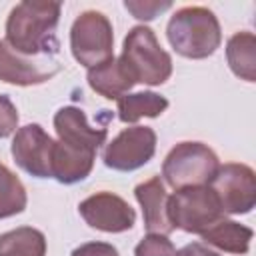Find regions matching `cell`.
Instances as JSON below:
<instances>
[{"label": "cell", "instance_id": "cell-1", "mask_svg": "<svg viewBox=\"0 0 256 256\" xmlns=\"http://www.w3.org/2000/svg\"><path fill=\"white\" fill-rule=\"evenodd\" d=\"M58 2H20L6 20V42L26 56H56Z\"/></svg>", "mask_w": 256, "mask_h": 256}, {"label": "cell", "instance_id": "cell-2", "mask_svg": "<svg viewBox=\"0 0 256 256\" xmlns=\"http://www.w3.org/2000/svg\"><path fill=\"white\" fill-rule=\"evenodd\" d=\"M166 36L180 56L192 60L212 56L222 42L218 18L206 6H184L176 10L168 20Z\"/></svg>", "mask_w": 256, "mask_h": 256}, {"label": "cell", "instance_id": "cell-3", "mask_svg": "<svg viewBox=\"0 0 256 256\" xmlns=\"http://www.w3.org/2000/svg\"><path fill=\"white\" fill-rule=\"evenodd\" d=\"M122 64L132 76L134 84L158 86L164 84L172 74V58L160 46L156 34L148 26H134L124 38Z\"/></svg>", "mask_w": 256, "mask_h": 256}, {"label": "cell", "instance_id": "cell-4", "mask_svg": "<svg viewBox=\"0 0 256 256\" xmlns=\"http://www.w3.org/2000/svg\"><path fill=\"white\" fill-rule=\"evenodd\" d=\"M220 162L212 148L202 142H180L164 158L162 176L174 190L206 186L214 178Z\"/></svg>", "mask_w": 256, "mask_h": 256}, {"label": "cell", "instance_id": "cell-5", "mask_svg": "<svg viewBox=\"0 0 256 256\" xmlns=\"http://www.w3.org/2000/svg\"><path fill=\"white\" fill-rule=\"evenodd\" d=\"M168 216L174 228L202 234L222 218V210L210 186H192L168 196Z\"/></svg>", "mask_w": 256, "mask_h": 256}, {"label": "cell", "instance_id": "cell-6", "mask_svg": "<svg viewBox=\"0 0 256 256\" xmlns=\"http://www.w3.org/2000/svg\"><path fill=\"white\" fill-rule=\"evenodd\" d=\"M112 24L96 10L82 12L70 28V48L72 56L86 68H94L108 58H112Z\"/></svg>", "mask_w": 256, "mask_h": 256}, {"label": "cell", "instance_id": "cell-7", "mask_svg": "<svg viewBox=\"0 0 256 256\" xmlns=\"http://www.w3.org/2000/svg\"><path fill=\"white\" fill-rule=\"evenodd\" d=\"M222 214H248L256 204V176L246 164L230 162L218 166L210 180Z\"/></svg>", "mask_w": 256, "mask_h": 256}, {"label": "cell", "instance_id": "cell-8", "mask_svg": "<svg viewBox=\"0 0 256 256\" xmlns=\"http://www.w3.org/2000/svg\"><path fill=\"white\" fill-rule=\"evenodd\" d=\"M156 152V132L150 126L124 128L104 150L102 160L118 172H132L152 160Z\"/></svg>", "mask_w": 256, "mask_h": 256}, {"label": "cell", "instance_id": "cell-9", "mask_svg": "<svg viewBox=\"0 0 256 256\" xmlns=\"http://www.w3.org/2000/svg\"><path fill=\"white\" fill-rule=\"evenodd\" d=\"M60 72L56 56H26L16 52L6 40H0V80L16 86H34L48 82Z\"/></svg>", "mask_w": 256, "mask_h": 256}, {"label": "cell", "instance_id": "cell-10", "mask_svg": "<svg viewBox=\"0 0 256 256\" xmlns=\"http://www.w3.org/2000/svg\"><path fill=\"white\" fill-rule=\"evenodd\" d=\"M52 152L54 140L40 124H26L16 130L12 140V158L30 176L52 178Z\"/></svg>", "mask_w": 256, "mask_h": 256}, {"label": "cell", "instance_id": "cell-11", "mask_svg": "<svg viewBox=\"0 0 256 256\" xmlns=\"http://www.w3.org/2000/svg\"><path fill=\"white\" fill-rule=\"evenodd\" d=\"M80 216L90 228L102 232H126L136 222L134 208L120 196L112 192H96L80 202L78 206Z\"/></svg>", "mask_w": 256, "mask_h": 256}, {"label": "cell", "instance_id": "cell-12", "mask_svg": "<svg viewBox=\"0 0 256 256\" xmlns=\"http://www.w3.org/2000/svg\"><path fill=\"white\" fill-rule=\"evenodd\" d=\"M54 130L58 142L92 154L98 152L108 134L104 126H90L86 114L76 106H64L54 114Z\"/></svg>", "mask_w": 256, "mask_h": 256}, {"label": "cell", "instance_id": "cell-13", "mask_svg": "<svg viewBox=\"0 0 256 256\" xmlns=\"http://www.w3.org/2000/svg\"><path fill=\"white\" fill-rule=\"evenodd\" d=\"M134 194L138 204L142 206L144 228L150 234L166 236L176 230L168 216V194L164 190V182L160 180V176H152L150 180L138 184Z\"/></svg>", "mask_w": 256, "mask_h": 256}, {"label": "cell", "instance_id": "cell-14", "mask_svg": "<svg viewBox=\"0 0 256 256\" xmlns=\"http://www.w3.org/2000/svg\"><path fill=\"white\" fill-rule=\"evenodd\" d=\"M88 84L100 96L108 100H118L120 96L128 94V90L134 86V80L122 64V60L112 56L94 68H88Z\"/></svg>", "mask_w": 256, "mask_h": 256}, {"label": "cell", "instance_id": "cell-15", "mask_svg": "<svg viewBox=\"0 0 256 256\" xmlns=\"http://www.w3.org/2000/svg\"><path fill=\"white\" fill-rule=\"evenodd\" d=\"M200 236L206 244H210L214 248H220L224 252L246 254L250 250V242H252L254 232H252V228H248L240 222L220 218L210 228H206Z\"/></svg>", "mask_w": 256, "mask_h": 256}, {"label": "cell", "instance_id": "cell-16", "mask_svg": "<svg viewBox=\"0 0 256 256\" xmlns=\"http://www.w3.org/2000/svg\"><path fill=\"white\" fill-rule=\"evenodd\" d=\"M226 58L230 70L246 80H256V38L252 32H236L226 44Z\"/></svg>", "mask_w": 256, "mask_h": 256}, {"label": "cell", "instance_id": "cell-17", "mask_svg": "<svg viewBox=\"0 0 256 256\" xmlns=\"http://www.w3.org/2000/svg\"><path fill=\"white\" fill-rule=\"evenodd\" d=\"M168 108V100L156 92H134L118 98V118L132 124L140 118H156Z\"/></svg>", "mask_w": 256, "mask_h": 256}, {"label": "cell", "instance_id": "cell-18", "mask_svg": "<svg viewBox=\"0 0 256 256\" xmlns=\"http://www.w3.org/2000/svg\"><path fill=\"white\" fill-rule=\"evenodd\" d=\"M46 238L32 226H20L16 230L0 234V256H44Z\"/></svg>", "mask_w": 256, "mask_h": 256}, {"label": "cell", "instance_id": "cell-19", "mask_svg": "<svg viewBox=\"0 0 256 256\" xmlns=\"http://www.w3.org/2000/svg\"><path fill=\"white\" fill-rule=\"evenodd\" d=\"M28 196L20 178L0 162V218H10L26 208Z\"/></svg>", "mask_w": 256, "mask_h": 256}, {"label": "cell", "instance_id": "cell-20", "mask_svg": "<svg viewBox=\"0 0 256 256\" xmlns=\"http://www.w3.org/2000/svg\"><path fill=\"white\" fill-rule=\"evenodd\" d=\"M134 256H178V252L166 236L148 234L138 242V246L134 250Z\"/></svg>", "mask_w": 256, "mask_h": 256}, {"label": "cell", "instance_id": "cell-21", "mask_svg": "<svg viewBox=\"0 0 256 256\" xmlns=\"http://www.w3.org/2000/svg\"><path fill=\"white\" fill-rule=\"evenodd\" d=\"M170 6H172V2H168V0H164V2H158V0H126L124 2V8L138 20H152L160 12L168 10Z\"/></svg>", "mask_w": 256, "mask_h": 256}, {"label": "cell", "instance_id": "cell-22", "mask_svg": "<svg viewBox=\"0 0 256 256\" xmlns=\"http://www.w3.org/2000/svg\"><path fill=\"white\" fill-rule=\"evenodd\" d=\"M18 126V110L12 100L0 94V138L10 136Z\"/></svg>", "mask_w": 256, "mask_h": 256}, {"label": "cell", "instance_id": "cell-23", "mask_svg": "<svg viewBox=\"0 0 256 256\" xmlns=\"http://www.w3.org/2000/svg\"><path fill=\"white\" fill-rule=\"evenodd\" d=\"M72 256H120V254L108 242H86L74 248Z\"/></svg>", "mask_w": 256, "mask_h": 256}, {"label": "cell", "instance_id": "cell-24", "mask_svg": "<svg viewBox=\"0 0 256 256\" xmlns=\"http://www.w3.org/2000/svg\"><path fill=\"white\" fill-rule=\"evenodd\" d=\"M178 256H220V254L214 252V250H210L208 246H204L200 242H190V244H186L178 252Z\"/></svg>", "mask_w": 256, "mask_h": 256}]
</instances>
